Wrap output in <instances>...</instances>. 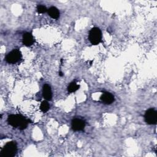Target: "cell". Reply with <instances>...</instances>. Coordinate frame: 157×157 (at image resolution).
I'll list each match as a JSON object with an SVG mask.
<instances>
[{"label":"cell","instance_id":"1","mask_svg":"<svg viewBox=\"0 0 157 157\" xmlns=\"http://www.w3.org/2000/svg\"><path fill=\"white\" fill-rule=\"evenodd\" d=\"M7 121L10 125L13 128H18L20 129L23 130L25 129L28 123L31 121L29 119L21 115H10L8 117Z\"/></svg>","mask_w":157,"mask_h":157},{"label":"cell","instance_id":"2","mask_svg":"<svg viewBox=\"0 0 157 157\" xmlns=\"http://www.w3.org/2000/svg\"><path fill=\"white\" fill-rule=\"evenodd\" d=\"M17 151V143L15 141L7 142L2 148L0 153L1 157H13Z\"/></svg>","mask_w":157,"mask_h":157},{"label":"cell","instance_id":"3","mask_svg":"<svg viewBox=\"0 0 157 157\" xmlns=\"http://www.w3.org/2000/svg\"><path fill=\"white\" fill-rule=\"evenodd\" d=\"M90 41L93 45H98L100 43L102 39V33L101 30L96 27L93 28L89 34Z\"/></svg>","mask_w":157,"mask_h":157},{"label":"cell","instance_id":"4","mask_svg":"<svg viewBox=\"0 0 157 157\" xmlns=\"http://www.w3.org/2000/svg\"><path fill=\"white\" fill-rule=\"evenodd\" d=\"M144 118L148 124H155L157 122V112L153 109H150L146 111Z\"/></svg>","mask_w":157,"mask_h":157},{"label":"cell","instance_id":"5","mask_svg":"<svg viewBox=\"0 0 157 157\" xmlns=\"http://www.w3.org/2000/svg\"><path fill=\"white\" fill-rule=\"evenodd\" d=\"M21 57V52L15 49L9 52L6 56V61L8 63L14 64L18 62Z\"/></svg>","mask_w":157,"mask_h":157},{"label":"cell","instance_id":"6","mask_svg":"<svg viewBox=\"0 0 157 157\" xmlns=\"http://www.w3.org/2000/svg\"><path fill=\"white\" fill-rule=\"evenodd\" d=\"M72 128L74 131H83L85 126V123L83 120L78 118L73 119L72 121Z\"/></svg>","mask_w":157,"mask_h":157},{"label":"cell","instance_id":"7","mask_svg":"<svg viewBox=\"0 0 157 157\" xmlns=\"http://www.w3.org/2000/svg\"><path fill=\"white\" fill-rule=\"evenodd\" d=\"M34 42V39L32 34L29 33H26L23 36V43L26 46H31Z\"/></svg>","mask_w":157,"mask_h":157},{"label":"cell","instance_id":"8","mask_svg":"<svg viewBox=\"0 0 157 157\" xmlns=\"http://www.w3.org/2000/svg\"><path fill=\"white\" fill-rule=\"evenodd\" d=\"M42 95L43 97L47 101H50L52 97V90L50 85L48 84H45L42 88Z\"/></svg>","mask_w":157,"mask_h":157},{"label":"cell","instance_id":"9","mask_svg":"<svg viewBox=\"0 0 157 157\" xmlns=\"http://www.w3.org/2000/svg\"><path fill=\"white\" fill-rule=\"evenodd\" d=\"M101 100L106 104H110L114 101V96L110 93H104L101 96Z\"/></svg>","mask_w":157,"mask_h":157},{"label":"cell","instance_id":"10","mask_svg":"<svg viewBox=\"0 0 157 157\" xmlns=\"http://www.w3.org/2000/svg\"><path fill=\"white\" fill-rule=\"evenodd\" d=\"M48 15L54 19H57L59 17V12L57 8L55 7H50L48 10Z\"/></svg>","mask_w":157,"mask_h":157},{"label":"cell","instance_id":"11","mask_svg":"<svg viewBox=\"0 0 157 157\" xmlns=\"http://www.w3.org/2000/svg\"><path fill=\"white\" fill-rule=\"evenodd\" d=\"M79 88V85L75 82H72L67 87V91L69 93H73L76 91Z\"/></svg>","mask_w":157,"mask_h":157},{"label":"cell","instance_id":"12","mask_svg":"<svg viewBox=\"0 0 157 157\" xmlns=\"http://www.w3.org/2000/svg\"><path fill=\"white\" fill-rule=\"evenodd\" d=\"M49 108H50V105H49L47 101H44L42 102V103L40 104V109L41 110L42 112L45 113V112H46L48 110Z\"/></svg>","mask_w":157,"mask_h":157},{"label":"cell","instance_id":"13","mask_svg":"<svg viewBox=\"0 0 157 157\" xmlns=\"http://www.w3.org/2000/svg\"><path fill=\"white\" fill-rule=\"evenodd\" d=\"M48 10V9L46 8L45 6L42 5H38L37 6V11L39 13H43L46 12Z\"/></svg>","mask_w":157,"mask_h":157},{"label":"cell","instance_id":"14","mask_svg":"<svg viewBox=\"0 0 157 157\" xmlns=\"http://www.w3.org/2000/svg\"><path fill=\"white\" fill-rule=\"evenodd\" d=\"M59 75L60 76H63V73H62L61 72H59Z\"/></svg>","mask_w":157,"mask_h":157}]
</instances>
